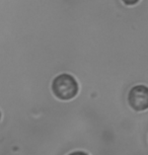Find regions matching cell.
Masks as SVG:
<instances>
[{"label": "cell", "mask_w": 148, "mask_h": 155, "mask_svg": "<svg viewBox=\"0 0 148 155\" xmlns=\"http://www.w3.org/2000/svg\"><path fill=\"white\" fill-rule=\"evenodd\" d=\"M0 120H1V113H0Z\"/></svg>", "instance_id": "obj_5"}, {"label": "cell", "mask_w": 148, "mask_h": 155, "mask_svg": "<svg viewBox=\"0 0 148 155\" xmlns=\"http://www.w3.org/2000/svg\"><path fill=\"white\" fill-rule=\"evenodd\" d=\"M78 83L76 79L68 73H62L52 81V91L61 101H70L78 93Z\"/></svg>", "instance_id": "obj_1"}, {"label": "cell", "mask_w": 148, "mask_h": 155, "mask_svg": "<svg viewBox=\"0 0 148 155\" xmlns=\"http://www.w3.org/2000/svg\"><path fill=\"white\" fill-rule=\"evenodd\" d=\"M128 104L135 112L148 109V87L142 84L133 86L128 93Z\"/></svg>", "instance_id": "obj_2"}, {"label": "cell", "mask_w": 148, "mask_h": 155, "mask_svg": "<svg viewBox=\"0 0 148 155\" xmlns=\"http://www.w3.org/2000/svg\"><path fill=\"white\" fill-rule=\"evenodd\" d=\"M139 1H140V0H122V2H123L125 5H127V6H134Z\"/></svg>", "instance_id": "obj_3"}, {"label": "cell", "mask_w": 148, "mask_h": 155, "mask_svg": "<svg viewBox=\"0 0 148 155\" xmlns=\"http://www.w3.org/2000/svg\"><path fill=\"white\" fill-rule=\"evenodd\" d=\"M68 155H87L85 152H82V151H75V152H72V153L68 154Z\"/></svg>", "instance_id": "obj_4"}]
</instances>
